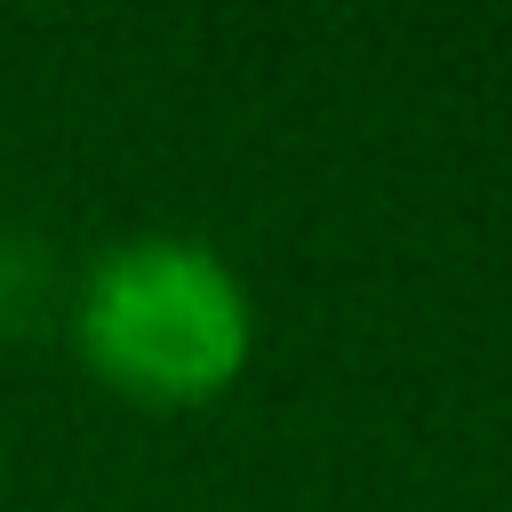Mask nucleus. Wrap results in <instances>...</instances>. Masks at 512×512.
I'll use <instances>...</instances> for the list:
<instances>
[{"mask_svg":"<svg viewBox=\"0 0 512 512\" xmlns=\"http://www.w3.org/2000/svg\"><path fill=\"white\" fill-rule=\"evenodd\" d=\"M72 328H80V352L120 392H144V400H208L240 376L256 344L240 272L184 232H144L104 248L80 280Z\"/></svg>","mask_w":512,"mask_h":512,"instance_id":"nucleus-1","label":"nucleus"}]
</instances>
